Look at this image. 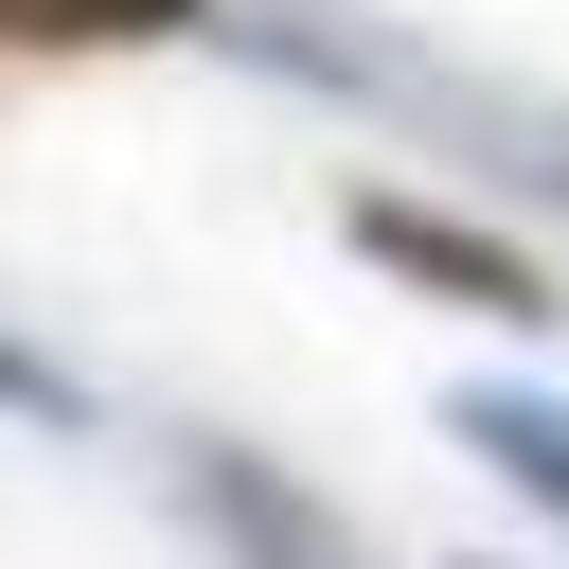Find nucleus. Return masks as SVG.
Segmentation results:
<instances>
[{
  "instance_id": "obj_1",
  "label": "nucleus",
  "mask_w": 569,
  "mask_h": 569,
  "mask_svg": "<svg viewBox=\"0 0 569 569\" xmlns=\"http://www.w3.org/2000/svg\"><path fill=\"white\" fill-rule=\"evenodd\" d=\"M373 249H409L427 284H462V302H498V320H533V267H516V249H480V231H427V213H373Z\"/></svg>"
}]
</instances>
